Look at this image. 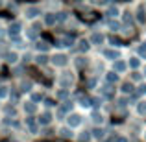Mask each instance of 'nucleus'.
Segmentation results:
<instances>
[]
</instances>
